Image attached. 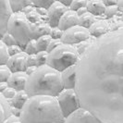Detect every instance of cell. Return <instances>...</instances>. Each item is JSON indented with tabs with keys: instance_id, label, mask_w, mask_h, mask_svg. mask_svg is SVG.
I'll use <instances>...</instances> for the list:
<instances>
[{
	"instance_id": "6da1fadb",
	"label": "cell",
	"mask_w": 123,
	"mask_h": 123,
	"mask_svg": "<svg viewBox=\"0 0 123 123\" xmlns=\"http://www.w3.org/2000/svg\"><path fill=\"white\" fill-rule=\"evenodd\" d=\"M75 90L103 123H123V29L93 39L76 65Z\"/></svg>"
},
{
	"instance_id": "7a4b0ae2",
	"label": "cell",
	"mask_w": 123,
	"mask_h": 123,
	"mask_svg": "<svg viewBox=\"0 0 123 123\" xmlns=\"http://www.w3.org/2000/svg\"><path fill=\"white\" fill-rule=\"evenodd\" d=\"M21 123H64L58 101L55 96L35 95L28 99L20 113Z\"/></svg>"
},
{
	"instance_id": "3957f363",
	"label": "cell",
	"mask_w": 123,
	"mask_h": 123,
	"mask_svg": "<svg viewBox=\"0 0 123 123\" xmlns=\"http://www.w3.org/2000/svg\"><path fill=\"white\" fill-rule=\"evenodd\" d=\"M64 90L61 72L48 65L38 67L36 71L29 76L25 91L29 96L49 95L56 97Z\"/></svg>"
},
{
	"instance_id": "277c9868",
	"label": "cell",
	"mask_w": 123,
	"mask_h": 123,
	"mask_svg": "<svg viewBox=\"0 0 123 123\" xmlns=\"http://www.w3.org/2000/svg\"><path fill=\"white\" fill-rule=\"evenodd\" d=\"M80 58V55L74 45L62 43L49 53L47 65L62 72L69 67L77 65Z\"/></svg>"
},
{
	"instance_id": "5b68a950",
	"label": "cell",
	"mask_w": 123,
	"mask_h": 123,
	"mask_svg": "<svg viewBox=\"0 0 123 123\" xmlns=\"http://www.w3.org/2000/svg\"><path fill=\"white\" fill-rule=\"evenodd\" d=\"M7 32L14 36L18 45L24 50L28 42L32 40L31 23L28 20L24 12L13 13L8 21Z\"/></svg>"
},
{
	"instance_id": "8992f818",
	"label": "cell",
	"mask_w": 123,
	"mask_h": 123,
	"mask_svg": "<svg viewBox=\"0 0 123 123\" xmlns=\"http://www.w3.org/2000/svg\"><path fill=\"white\" fill-rule=\"evenodd\" d=\"M56 99L65 118L81 107L80 99L75 89H64L56 96Z\"/></svg>"
},
{
	"instance_id": "52a82bcc",
	"label": "cell",
	"mask_w": 123,
	"mask_h": 123,
	"mask_svg": "<svg viewBox=\"0 0 123 123\" xmlns=\"http://www.w3.org/2000/svg\"><path fill=\"white\" fill-rule=\"evenodd\" d=\"M90 38H92V35L89 31V29L77 25L64 31L61 41L63 43L75 45Z\"/></svg>"
},
{
	"instance_id": "ba28073f",
	"label": "cell",
	"mask_w": 123,
	"mask_h": 123,
	"mask_svg": "<svg viewBox=\"0 0 123 123\" xmlns=\"http://www.w3.org/2000/svg\"><path fill=\"white\" fill-rule=\"evenodd\" d=\"M64 123H103L87 109L80 107L65 118Z\"/></svg>"
},
{
	"instance_id": "9c48e42d",
	"label": "cell",
	"mask_w": 123,
	"mask_h": 123,
	"mask_svg": "<svg viewBox=\"0 0 123 123\" xmlns=\"http://www.w3.org/2000/svg\"><path fill=\"white\" fill-rule=\"evenodd\" d=\"M68 10L66 6H64L60 1H55L53 5L48 8V24L51 28L58 27V23L61 17Z\"/></svg>"
},
{
	"instance_id": "30bf717a",
	"label": "cell",
	"mask_w": 123,
	"mask_h": 123,
	"mask_svg": "<svg viewBox=\"0 0 123 123\" xmlns=\"http://www.w3.org/2000/svg\"><path fill=\"white\" fill-rule=\"evenodd\" d=\"M13 13L9 0H0V37L7 32L8 21Z\"/></svg>"
},
{
	"instance_id": "8fae6325",
	"label": "cell",
	"mask_w": 123,
	"mask_h": 123,
	"mask_svg": "<svg viewBox=\"0 0 123 123\" xmlns=\"http://www.w3.org/2000/svg\"><path fill=\"white\" fill-rule=\"evenodd\" d=\"M27 57H28V55L23 51L18 55H12L9 58L6 65L11 69L12 72L25 71L27 68Z\"/></svg>"
},
{
	"instance_id": "7c38bea8",
	"label": "cell",
	"mask_w": 123,
	"mask_h": 123,
	"mask_svg": "<svg viewBox=\"0 0 123 123\" xmlns=\"http://www.w3.org/2000/svg\"><path fill=\"white\" fill-rule=\"evenodd\" d=\"M89 31L92 37L99 38L111 31L110 22L106 18H97L96 21L90 27Z\"/></svg>"
},
{
	"instance_id": "4fadbf2b",
	"label": "cell",
	"mask_w": 123,
	"mask_h": 123,
	"mask_svg": "<svg viewBox=\"0 0 123 123\" xmlns=\"http://www.w3.org/2000/svg\"><path fill=\"white\" fill-rule=\"evenodd\" d=\"M79 18L80 17L76 11L68 9L60 18L58 23V28L63 31H67L74 26L79 25Z\"/></svg>"
},
{
	"instance_id": "5bb4252c",
	"label": "cell",
	"mask_w": 123,
	"mask_h": 123,
	"mask_svg": "<svg viewBox=\"0 0 123 123\" xmlns=\"http://www.w3.org/2000/svg\"><path fill=\"white\" fill-rule=\"evenodd\" d=\"M28 78H29V75H27L25 71L13 72L9 80H7V83H8L9 87L15 89L17 92L24 91Z\"/></svg>"
},
{
	"instance_id": "9a60e30c",
	"label": "cell",
	"mask_w": 123,
	"mask_h": 123,
	"mask_svg": "<svg viewBox=\"0 0 123 123\" xmlns=\"http://www.w3.org/2000/svg\"><path fill=\"white\" fill-rule=\"evenodd\" d=\"M64 89H75L76 86V65L71 66L61 72Z\"/></svg>"
},
{
	"instance_id": "2e32d148",
	"label": "cell",
	"mask_w": 123,
	"mask_h": 123,
	"mask_svg": "<svg viewBox=\"0 0 123 123\" xmlns=\"http://www.w3.org/2000/svg\"><path fill=\"white\" fill-rule=\"evenodd\" d=\"M86 7L88 12L92 13L95 17H104L105 18V12L106 6L105 5L104 1L102 0H89L87 1Z\"/></svg>"
},
{
	"instance_id": "e0dca14e",
	"label": "cell",
	"mask_w": 123,
	"mask_h": 123,
	"mask_svg": "<svg viewBox=\"0 0 123 123\" xmlns=\"http://www.w3.org/2000/svg\"><path fill=\"white\" fill-rule=\"evenodd\" d=\"M51 27L48 23L44 22L43 20L39 21L38 23H31V33H32V39L37 40L43 35H47L50 33Z\"/></svg>"
},
{
	"instance_id": "ac0fdd59",
	"label": "cell",
	"mask_w": 123,
	"mask_h": 123,
	"mask_svg": "<svg viewBox=\"0 0 123 123\" xmlns=\"http://www.w3.org/2000/svg\"><path fill=\"white\" fill-rule=\"evenodd\" d=\"M0 107H1V117H0V123L4 122L6 119L11 117V108L12 105L10 104V101L5 98L0 93Z\"/></svg>"
},
{
	"instance_id": "d6986e66",
	"label": "cell",
	"mask_w": 123,
	"mask_h": 123,
	"mask_svg": "<svg viewBox=\"0 0 123 123\" xmlns=\"http://www.w3.org/2000/svg\"><path fill=\"white\" fill-rule=\"evenodd\" d=\"M30 98L29 94L26 92V91H19L17 92L16 96L12 99V100H9L10 101V104L14 107H17L19 109H22V107L24 106V105L26 104V102L28 101V99Z\"/></svg>"
},
{
	"instance_id": "ffe728a7",
	"label": "cell",
	"mask_w": 123,
	"mask_h": 123,
	"mask_svg": "<svg viewBox=\"0 0 123 123\" xmlns=\"http://www.w3.org/2000/svg\"><path fill=\"white\" fill-rule=\"evenodd\" d=\"M9 4L11 6L13 12H23L27 6L32 5L31 0H9Z\"/></svg>"
},
{
	"instance_id": "44dd1931",
	"label": "cell",
	"mask_w": 123,
	"mask_h": 123,
	"mask_svg": "<svg viewBox=\"0 0 123 123\" xmlns=\"http://www.w3.org/2000/svg\"><path fill=\"white\" fill-rule=\"evenodd\" d=\"M97 19V17H95L94 15H92V13L87 12L82 16H80L79 18V25L81 27H84L86 29H90V27L92 26Z\"/></svg>"
},
{
	"instance_id": "7402d4cb",
	"label": "cell",
	"mask_w": 123,
	"mask_h": 123,
	"mask_svg": "<svg viewBox=\"0 0 123 123\" xmlns=\"http://www.w3.org/2000/svg\"><path fill=\"white\" fill-rule=\"evenodd\" d=\"M11 55L8 51V46L0 41V65H6Z\"/></svg>"
},
{
	"instance_id": "603a6c76",
	"label": "cell",
	"mask_w": 123,
	"mask_h": 123,
	"mask_svg": "<svg viewBox=\"0 0 123 123\" xmlns=\"http://www.w3.org/2000/svg\"><path fill=\"white\" fill-rule=\"evenodd\" d=\"M51 40H52V37L50 36L49 34L43 35V36H41L40 38H38L36 40L38 50L39 51H47Z\"/></svg>"
},
{
	"instance_id": "cb8c5ba5",
	"label": "cell",
	"mask_w": 123,
	"mask_h": 123,
	"mask_svg": "<svg viewBox=\"0 0 123 123\" xmlns=\"http://www.w3.org/2000/svg\"><path fill=\"white\" fill-rule=\"evenodd\" d=\"M12 73L7 65H0V82H7Z\"/></svg>"
},
{
	"instance_id": "d4e9b609",
	"label": "cell",
	"mask_w": 123,
	"mask_h": 123,
	"mask_svg": "<svg viewBox=\"0 0 123 123\" xmlns=\"http://www.w3.org/2000/svg\"><path fill=\"white\" fill-rule=\"evenodd\" d=\"M24 52L27 55H36L37 53L39 52L38 47H37L36 40H34V39L30 40V41L28 42V43L25 45Z\"/></svg>"
},
{
	"instance_id": "484cf974",
	"label": "cell",
	"mask_w": 123,
	"mask_h": 123,
	"mask_svg": "<svg viewBox=\"0 0 123 123\" xmlns=\"http://www.w3.org/2000/svg\"><path fill=\"white\" fill-rule=\"evenodd\" d=\"M93 39H94V38L92 37V38H90V39H88V40H85V41H83V42H81V43L74 45V46L76 47L77 51L79 52V54L80 55V56H81V55H82V54H83V53L88 49V47L90 46V44L92 43Z\"/></svg>"
},
{
	"instance_id": "4316f807",
	"label": "cell",
	"mask_w": 123,
	"mask_h": 123,
	"mask_svg": "<svg viewBox=\"0 0 123 123\" xmlns=\"http://www.w3.org/2000/svg\"><path fill=\"white\" fill-rule=\"evenodd\" d=\"M48 55L49 53L47 51H39L36 54L37 62H38V67L47 65V60H48Z\"/></svg>"
},
{
	"instance_id": "83f0119b",
	"label": "cell",
	"mask_w": 123,
	"mask_h": 123,
	"mask_svg": "<svg viewBox=\"0 0 123 123\" xmlns=\"http://www.w3.org/2000/svg\"><path fill=\"white\" fill-rule=\"evenodd\" d=\"M119 11V7L117 5L115 6H106L105 8V18H106V19H110V18L116 17L117 15V13Z\"/></svg>"
},
{
	"instance_id": "f1b7e54d",
	"label": "cell",
	"mask_w": 123,
	"mask_h": 123,
	"mask_svg": "<svg viewBox=\"0 0 123 123\" xmlns=\"http://www.w3.org/2000/svg\"><path fill=\"white\" fill-rule=\"evenodd\" d=\"M0 41L3 42V43H5L6 46H8V47H9V46H12V45L18 44L16 39H15L14 36L11 35L9 32H6L3 36H1V40H0Z\"/></svg>"
},
{
	"instance_id": "f546056e",
	"label": "cell",
	"mask_w": 123,
	"mask_h": 123,
	"mask_svg": "<svg viewBox=\"0 0 123 123\" xmlns=\"http://www.w3.org/2000/svg\"><path fill=\"white\" fill-rule=\"evenodd\" d=\"M31 1L35 7H42L45 9H48L55 2L54 0H31Z\"/></svg>"
},
{
	"instance_id": "4dcf8cb0",
	"label": "cell",
	"mask_w": 123,
	"mask_h": 123,
	"mask_svg": "<svg viewBox=\"0 0 123 123\" xmlns=\"http://www.w3.org/2000/svg\"><path fill=\"white\" fill-rule=\"evenodd\" d=\"M26 17H27V18H28V20H29L31 23H33V24L38 23L39 21L42 20V17L37 13L36 8H35V10H33V11H31V12L28 13V14H26Z\"/></svg>"
},
{
	"instance_id": "1f68e13d",
	"label": "cell",
	"mask_w": 123,
	"mask_h": 123,
	"mask_svg": "<svg viewBox=\"0 0 123 123\" xmlns=\"http://www.w3.org/2000/svg\"><path fill=\"white\" fill-rule=\"evenodd\" d=\"M87 5V0H72V4L69 6L70 10L78 11L80 8L84 7Z\"/></svg>"
},
{
	"instance_id": "d6a6232c",
	"label": "cell",
	"mask_w": 123,
	"mask_h": 123,
	"mask_svg": "<svg viewBox=\"0 0 123 123\" xmlns=\"http://www.w3.org/2000/svg\"><path fill=\"white\" fill-rule=\"evenodd\" d=\"M63 33H64V31L60 30L58 27H54V28H51L49 35L52 37V39L61 40L62 36H63Z\"/></svg>"
},
{
	"instance_id": "836d02e7",
	"label": "cell",
	"mask_w": 123,
	"mask_h": 123,
	"mask_svg": "<svg viewBox=\"0 0 123 123\" xmlns=\"http://www.w3.org/2000/svg\"><path fill=\"white\" fill-rule=\"evenodd\" d=\"M17 91L15 90V89H13L11 87H8L6 90H5L3 92H0L5 98H6L7 100H12L15 96H16V94H17Z\"/></svg>"
},
{
	"instance_id": "e575fe53",
	"label": "cell",
	"mask_w": 123,
	"mask_h": 123,
	"mask_svg": "<svg viewBox=\"0 0 123 123\" xmlns=\"http://www.w3.org/2000/svg\"><path fill=\"white\" fill-rule=\"evenodd\" d=\"M28 67H38L36 55H28V57H27V68Z\"/></svg>"
},
{
	"instance_id": "d590c367",
	"label": "cell",
	"mask_w": 123,
	"mask_h": 123,
	"mask_svg": "<svg viewBox=\"0 0 123 123\" xmlns=\"http://www.w3.org/2000/svg\"><path fill=\"white\" fill-rule=\"evenodd\" d=\"M8 51H9V54L10 55H18L19 53L23 52L24 50L22 47H20L18 44H16V45H12V46H9L8 47Z\"/></svg>"
},
{
	"instance_id": "8d00e7d4",
	"label": "cell",
	"mask_w": 123,
	"mask_h": 123,
	"mask_svg": "<svg viewBox=\"0 0 123 123\" xmlns=\"http://www.w3.org/2000/svg\"><path fill=\"white\" fill-rule=\"evenodd\" d=\"M62 41L61 40H55V39H52L51 40V42L49 43V46H48V49H47V52L50 53V52H52L53 50H55L56 47H58L59 45H61L62 44Z\"/></svg>"
},
{
	"instance_id": "74e56055",
	"label": "cell",
	"mask_w": 123,
	"mask_h": 123,
	"mask_svg": "<svg viewBox=\"0 0 123 123\" xmlns=\"http://www.w3.org/2000/svg\"><path fill=\"white\" fill-rule=\"evenodd\" d=\"M2 123H21V121H20V118L18 117L11 116V117H9L7 119H6L4 122Z\"/></svg>"
},
{
	"instance_id": "f35d334b",
	"label": "cell",
	"mask_w": 123,
	"mask_h": 123,
	"mask_svg": "<svg viewBox=\"0 0 123 123\" xmlns=\"http://www.w3.org/2000/svg\"><path fill=\"white\" fill-rule=\"evenodd\" d=\"M36 11L41 17H46V16H48V9L42 8V7H36Z\"/></svg>"
},
{
	"instance_id": "ab89813d",
	"label": "cell",
	"mask_w": 123,
	"mask_h": 123,
	"mask_svg": "<svg viewBox=\"0 0 123 123\" xmlns=\"http://www.w3.org/2000/svg\"><path fill=\"white\" fill-rule=\"evenodd\" d=\"M20 113H21V109L12 106V108H11V115H12V116L19 117H20Z\"/></svg>"
},
{
	"instance_id": "60d3db41",
	"label": "cell",
	"mask_w": 123,
	"mask_h": 123,
	"mask_svg": "<svg viewBox=\"0 0 123 123\" xmlns=\"http://www.w3.org/2000/svg\"><path fill=\"white\" fill-rule=\"evenodd\" d=\"M38 67H28V68H26V70H25V72L27 73V75H31V74H33L35 71H36V69Z\"/></svg>"
},
{
	"instance_id": "b9f144b4",
	"label": "cell",
	"mask_w": 123,
	"mask_h": 123,
	"mask_svg": "<svg viewBox=\"0 0 123 123\" xmlns=\"http://www.w3.org/2000/svg\"><path fill=\"white\" fill-rule=\"evenodd\" d=\"M104 3L106 6H115V5H117V1H115V0H104Z\"/></svg>"
},
{
	"instance_id": "7bdbcfd3",
	"label": "cell",
	"mask_w": 123,
	"mask_h": 123,
	"mask_svg": "<svg viewBox=\"0 0 123 123\" xmlns=\"http://www.w3.org/2000/svg\"><path fill=\"white\" fill-rule=\"evenodd\" d=\"M9 87L7 82H0V92H3Z\"/></svg>"
},
{
	"instance_id": "ee69618b",
	"label": "cell",
	"mask_w": 123,
	"mask_h": 123,
	"mask_svg": "<svg viewBox=\"0 0 123 123\" xmlns=\"http://www.w3.org/2000/svg\"><path fill=\"white\" fill-rule=\"evenodd\" d=\"M77 12V14L79 15V17L80 16H82V15H84L85 13L88 12V9H87V7L86 6H84V7H81V8H80L78 11H76Z\"/></svg>"
},
{
	"instance_id": "f6af8a7d",
	"label": "cell",
	"mask_w": 123,
	"mask_h": 123,
	"mask_svg": "<svg viewBox=\"0 0 123 123\" xmlns=\"http://www.w3.org/2000/svg\"><path fill=\"white\" fill-rule=\"evenodd\" d=\"M117 6L119 7V9L123 11V0H118L117 1Z\"/></svg>"
}]
</instances>
